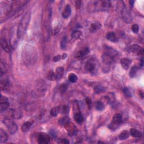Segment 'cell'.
I'll return each instance as SVG.
<instances>
[{"label": "cell", "mask_w": 144, "mask_h": 144, "mask_svg": "<svg viewBox=\"0 0 144 144\" xmlns=\"http://www.w3.org/2000/svg\"><path fill=\"white\" fill-rule=\"evenodd\" d=\"M22 60L24 64L29 66L37 62L38 54L37 49L33 45H26L22 50Z\"/></svg>", "instance_id": "1"}, {"label": "cell", "mask_w": 144, "mask_h": 144, "mask_svg": "<svg viewBox=\"0 0 144 144\" xmlns=\"http://www.w3.org/2000/svg\"><path fill=\"white\" fill-rule=\"evenodd\" d=\"M47 90L46 82L42 79H38L35 82L32 95L35 98H41L46 95Z\"/></svg>", "instance_id": "2"}, {"label": "cell", "mask_w": 144, "mask_h": 144, "mask_svg": "<svg viewBox=\"0 0 144 144\" xmlns=\"http://www.w3.org/2000/svg\"><path fill=\"white\" fill-rule=\"evenodd\" d=\"M31 14L29 11L26 12L21 19L17 30V38H20L25 34L29 24Z\"/></svg>", "instance_id": "3"}, {"label": "cell", "mask_w": 144, "mask_h": 144, "mask_svg": "<svg viewBox=\"0 0 144 144\" xmlns=\"http://www.w3.org/2000/svg\"><path fill=\"white\" fill-rule=\"evenodd\" d=\"M85 68L87 72L91 74H95L97 71V64L96 61L94 59L89 60L86 63Z\"/></svg>", "instance_id": "4"}, {"label": "cell", "mask_w": 144, "mask_h": 144, "mask_svg": "<svg viewBox=\"0 0 144 144\" xmlns=\"http://www.w3.org/2000/svg\"><path fill=\"white\" fill-rule=\"evenodd\" d=\"M3 123L5 124L8 132L11 134H14L17 130V126L15 122L10 118H6L3 120Z\"/></svg>", "instance_id": "5"}, {"label": "cell", "mask_w": 144, "mask_h": 144, "mask_svg": "<svg viewBox=\"0 0 144 144\" xmlns=\"http://www.w3.org/2000/svg\"><path fill=\"white\" fill-rule=\"evenodd\" d=\"M94 5H95L96 9L100 11H108L111 6V2L109 1H101L94 2Z\"/></svg>", "instance_id": "6"}, {"label": "cell", "mask_w": 144, "mask_h": 144, "mask_svg": "<svg viewBox=\"0 0 144 144\" xmlns=\"http://www.w3.org/2000/svg\"><path fill=\"white\" fill-rule=\"evenodd\" d=\"M103 63L106 65H110L114 60V55L112 52H106L103 54L101 56Z\"/></svg>", "instance_id": "7"}, {"label": "cell", "mask_w": 144, "mask_h": 144, "mask_svg": "<svg viewBox=\"0 0 144 144\" xmlns=\"http://www.w3.org/2000/svg\"><path fill=\"white\" fill-rule=\"evenodd\" d=\"M12 10V4L9 5L8 3H4L3 5H2V2L0 5V12H1V16L2 17V15H8V14H11Z\"/></svg>", "instance_id": "8"}, {"label": "cell", "mask_w": 144, "mask_h": 144, "mask_svg": "<svg viewBox=\"0 0 144 144\" xmlns=\"http://www.w3.org/2000/svg\"><path fill=\"white\" fill-rule=\"evenodd\" d=\"M121 16L126 23L129 24L132 21V17L125 6L122 8L121 10Z\"/></svg>", "instance_id": "9"}, {"label": "cell", "mask_w": 144, "mask_h": 144, "mask_svg": "<svg viewBox=\"0 0 144 144\" xmlns=\"http://www.w3.org/2000/svg\"><path fill=\"white\" fill-rule=\"evenodd\" d=\"M10 106V103L8 101V99L1 95V99H0V111L1 113L6 110Z\"/></svg>", "instance_id": "10"}, {"label": "cell", "mask_w": 144, "mask_h": 144, "mask_svg": "<svg viewBox=\"0 0 144 144\" xmlns=\"http://www.w3.org/2000/svg\"><path fill=\"white\" fill-rule=\"evenodd\" d=\"M50 141V137L48 134L40 133L38 136V142L40 144H47Z\"/></svg>", "instance_id": "11"}, {"label": "cell", "mask_w": 144, "mask_h": 144, "mask_svg": "<svg viewBox=\"0 0 144 144\" xmlns=\"http://www.w3.org/2000/svg\"><path fill=\"white\" fill-rule=\"evenodd\" d=\"M130 51L135 55H141L143 54V49L137 44H133L130 47Z\"/></svg>", "instance_id": "12"}, {"label": "cell", "mask_w": 144, "mask_h": 144, "mask_svg": "<svg viewBox=\"0 0 144 144\" xmlns=\"http://www.w3.org/2000/svg\"><path fill=\"white\" fill-rule=\"evenodd\" d=\"M64 127L67 131L68 133L71 136H74V135H75L77 133V129L76 127V126L73 123H72L71 122L67 125H65L64 126Z\"/></svg>", "instance_id": "13"}, {"label": "cell", "mask_w": 144, "mask_h": 144, "mask_svg": "<svg viewBox=\"0 0 144 144\" xmlns=\"http://www.w3.org/2000/svg\"><path fill=\"white\" fill-rule=\"evenodd\" d=\"M1 45L2 49L5 52L9 53L11 51V46L9 45L5 37H1Z\"/></svg>", "instance_id": "14"}, {"label": "cell", "mask_w": 144, "mask_h": 144, "mask_svg": "<svg viewBox=\"0 0 144 144\" xmlns=\"http://www.w3.org/2000/svg\"><path fill=\"white\" fill-rule=\"evenodd\" d=\"M33 123H34V122L33 120L25 122V123L22 125V126H21V131L23 132H28V131L30 129V128H31Z\"/></svg>", "instance_id": "15"}, {"label": "cell", "mask_w": 144, "mask_h": 144, "mask_svg": "<svg viewBox=\"0 0 144 144\" xmlns=\"http://www.w3.org/2000/svg\"><path fill=\"white\" fill-rule=\"evenodd\" d=\"M89 52V49H88V48L87 47L83 48V49H82V50H81L80 51H79L77 52L76 55V58L78 59H82V58H83L84 56H85L86 55L88 54Z\"/></svg>", "instance_id": "16"}, {"label": "cell", "mask_w": 144, "mask_h": 144, "mask_svg": "<svg viewBox=\"0 0 144 144\" xmlns=\"http://www.w3.org/2000/svg\"><path fill=\"white\" fill-rule=\"evenodd\" d=\"M131 63L132 61L128 58H123L120 60V64L122 66L125 70H127L129 68Z\"/></svg>", "instance_id": "17"}, {"label": "cell", "mask_w": 144, "mask_h": 144, "mask_svg": "<svg viewBox=\"0 0 144 144\" xmlns=\"http://www.w3.org/2000/svg\"><path fill=\"white\" fill-rule=\"evenodd\" d=\"M72 12L71 7L69 5H67L64 8V10L62 12V16L64 19H67L71 15Z\"/></svg>", "instance_id": "18"}, {"label": "cell", "mask_w": 144, "mask_h": 144, "mask_svg": "<svg viewBox=\"0 0 144 144\" xmlns=\"http://www.w3.org/2000/svg\"><path fill=\"white\" fill-rule=\"evenodd\" d=\"M101 27V24L99 22H95L91 25L90 28V31L91 33L96 32Z\"/></svg>", "instance_id": "19"}, {"label": "cell", "mask_w": 144, "mask_h": 144, "mask_svg": "<svg viewBox=\"0 0 144 144\" xmlns=\"http://www.w3.org/2000/svg\"><path fill=\"white\" fill-rule=\"evenodd\" d=\"M122 122V117L120 114H115L113 118V123L114 124L118 126Z\"/></svg>", "instance_id": "20"}, {"label": "cell", "mask_w": 144, "mask_h": 144, "mask_svg": "<svg viewBox=\"0 0 144 144\" xmlns=\"http://www.w3.org/2000/svg\"><path fill=\"white\" fill-rule=\"evenodd\" d=\"M64 72V69L62 67L57 68L56 69V80H60L62 78Z\"/></svg>", "instance_id": "21"}, {"label": "cell", "mask_w": 144, "mask_h": 144, "mask_svg": "<svg viewBox=\"0 0 144 144\" xmlns=\"http://www.w3.org/2000/svg\"><path fill=\"white\" fill-rule=\"evenodd\" d=\"M10 86V82L7 78H3L1 80V89L2 90H7Z\"/></svg>", "instance_id": "22"}, {"label": "cell", "mask_w": 144, "mask_h": 144, "mask_svg": "<svg viewBox=\"0 0 144 144\" xmlns=\"http://www.w3.org/2000/svg\"><path fill=\"white\" fill-rule=\"evenodd\" d=\"M22 113L20 110L14 109L12 110L11 112V117L14 119H20L22 117Z\"/></svg>", "instance_id": "23"}, {"label": "cell", "mask_w": 144, "mask_h": 144, "mask_svg": "<svg viewBox=\"0 0 144 144\" xmlns=\"http://www.w3.org/2000/svg\"><path fill=\"white\" fill-rule=\"evenodd\" d=\"M8 139L7 133L2 129H0V143H5Z\"/></svg>", "instance_id": "24"}, {"label": "cell", "mask_w": 144, "mask_h": 144, "mask_svg": "<svg viewBox=\"0 0 144 144\" xmlns=\"http://www.w3.org/2000/svg\"><path fill=\"white\" fill-rule=\"evenodd\" d=\"M74 119H75V120L78 124H82L83 122L84 118L80 112L74 114Z\"/></svg>", "instance_id": "25"}, {"label": "cell", "mask_w": 144, "mask_h": 144, "mask_svg": "<svg viewBox=\"0 0 144 144\" xmlns=\"http://www.w3.org/2000/svg\"><path fill=\"white\" fill-rule=\"evenodd\" d=\"M130 133H131V135L132 137H135V138L140 137L142 136V133L136 129H134V128L131 129H130Z\"/></svg>", "instance_id": "26"}, {"label": "cell", "mask_w": 144, "mask_h": 144, "mask_svg": "<svg viewBox=\"0 0 144 144\" xmlns=\"http://www.w3.org/2000/svg\"><path fill=\"white\" fill-rule=\"evenodd\" d=\"M106 38L109 41L112 42H115L117 41L116 35L114 32H109L106 34Z\"/></svg>", "instance_id": "27"}, {"label": "cell", "mask_w": 144, "mask_h": 144, "mask_svg": "<svg viewBox=\"0 0 144 144\" xmlns=\"http://www.w3.org/2000/svg\"><path fill=\"white\" fill-rule=\"evenodd\" d=\"M82 35V32L80 31V30H74V31L72 33L71 36L72 38L74 40H78V39H79Z\"/></svg>", "instance_id": "28"}, {"label": "cell", "mask_w": 144, "mask_h": 144, "mask_svg": "<svg viewBox=\"0 0 144 144\" xmlns=\"http://www.w3.org/2000/svg\"><path fill=\"white\" fill-rule=\"evenodd\" d=\"M71 122V119H70L68 117H63V118H60L59 121V123L62 126H64V127L65 125H67V124L70 123Z\"/></svg>", "instance_id": "29"}, {"label": "cell", "mask_w": 144, "mask_h": 144, "mask_svg": "<svg viewBox=\"0 0 144 144\" xmlns=\"http://www.w3.org/2000/svg\"><path fill=\"white\" fill-rule=\"evenodd\" d=\"M129 132L127 131L124 130L120 133L119 137L120 140H127L129 137Z\"/></svg>", "instance_id": "30"}, {"label": "cell", "mask_w": 144, "mask_h": 144, "mask_svg": "<svg viewBox=\"0 0 144 144\" xmlns=\"http://www.w3.org/2000/svg\"><path fill=\"white\" fill-rule=\"evenodd\" d=\"M60 112V108L59 106H55L52 108L51 109V110L50 111V114L53 117H56L57 116L58 114Z\"/></svg>", "instance_id": "31"}, {"label": "cell", "mask_w": 144, "mask_h": 144, "mask_svg": "<svg viewBox=\"0 0 144 144\" xmlns=\"http://www.w3.org/2000/svg\"><path fill=\"white\" fill-rule=\"evenodd\" d=\"M73 108L74 114H76V113H80L81 112L79 104H78V103L77 101H75L73 102Z\"/></svg>", "instance_id": "32"}, {"label": "cell", "mask_w": 144, "mask_h": 144, "mask_svg": "<svg viewBox=\"0 0 144 144\" xmlns=\"http://www.w3.org/2000/svg\"><path fill=\"white\" fill-rule=\"evenodd\" d=\"M138 68L136 66H133L129 71V76L133 78L136 76Z\"/></svg>", "instance_id": "33"}, {"label": "cell", "mask_w": 144, "mask_h": 144, "mask_svg": "<svg viewBox=\"0 0 144 144\" xmlns=\"http://www.w3.org/2000/svg\"><path fill=\"white\" fill-rule=\"evenodd\" d=\"M47 78L50 81L56 80V74L52 71H50V72H49V73H48V74H47Z\"/></svg>", "instance_id": "34"}, {"label": "cell", "mask_w": 144, "mask_h": 144, "mask_svg": "<svg viewBox=\"0 0 144 144\" xmlns=\"http://www.w3.org/2000/svg\"><path fill=\"white\" fill-rule=\"evenodd\" d=\"M67 42H68V40L66 36H64L63 38L62 41H61L60 42V47L61 49L64 50L66 49L67 45Z\"/></svg>", "instance_id": "35"}, {"label": "cell", "mask_w": 144, "mask_h": 144, "mask_svg": "<svg viewBox=\"0 0 144 144\" xmlns=\"http://www.w3.org/2000/svg\"><path fill=\"white\" fill-rule=\"evenodd\" d=\"M105 108V104L101 101H99L96 103V109L97 110H103Z\"/></svg>", "instance_id": "36"}, {"label": "cell", "mask_w": 144, "mask_h": 144, "mask_svg": "<svg viewBox=\"0 0 144 144\" xmlns=\"http://www.w3.org/2000/svg\"><path fill=\"white\" fill-rule=\"evenodd\" d=\"M68 79L69 81L72 83H76L78 81V77L74 73H70L68 76Z\"/></svg>", "instance_id": "37"}, {"label": "cell", "mask_w": 144, "mask_h": 144, "mask_svg": "<svg viewBox=\"0 0 144 144\" xmlns=\"http://www.w3.org/2000/svg\"><path fill=\"white\" fill-rule=\"evenodd\" d=\"M0 67H1V72H0V76L1 77H2L3 75H5L6 73L7 72V69L5 67V65L3 64L2 62L1 63V65H0Z\"/></svg>", "instance_id": "38"}, {"label": "cell", "mask_w": 144, "mask_h": 144, "mask_svg": "<svg viewBox=\"0 0 144 144\" xmlns=\"http://www.w3.org/2000/svg\"><path fill=\"white\" fill-rule=\"evenodd\" d=\"M68 86L66 84H62L59 87V91L62 94H64L67 92L68 90Z\"/></svg>", "instance_id": "39"}, {"label": "cell", "mask_w": 144, "mask_h": 144, "mask_svg": "<svg viewBox=\"0 0 144 144\" xmlns=\"http://www.w3.org/2000/svg\"><path fill=\"white\" fill-rule=\"evenodd\" d=\"M94 90L96 93L99 94V93L104 92V91H105V87H103L102 86H97L94 89Z\"/></svg>", "instance_id": "40"}, {"label": "cell", "mask_w": 144, "mask_h": 144, "mask_svg": "<svg viewBox=\"0 0 144 144\" xmlns=\"http://www.w3.org/2000/svg\"><path fill=\"white\" fill-rule=\"evenodd\" d=\"M123 93H124V94L125 95V96H126V97H131L132 96L131 93L130 92L129 90L127 88H126V87H125V88L123 89Z\"/></svg>", "instance_id": "41"}, {"label": "cell", "mask_w": 144, "mask_h": 144, "mask_svg": "<svg viewBox=\"0 0 144 144\" xmlns=\"http://www.w3.org/2000/svg\"><path fill=\"white\" fill-rule=\"evenodd\" d=\"M132 30L134 33H138L139 31V27L136 24H134L132 26Z\"/></svg>", "instance_id": "42"}, {"label": "cell", "mask_w": 144, "mask_h": 144, "mask_svg": "<svg viewBox=\"0 0 144 144\" xmlns=\"http://www.w3.org/2000/svg\"><path fill=\"white\" fill-rule=\"evenodd\" d=\"M58 142L60 143H63V144H68L69 143V141L66 139H59L58 141Z\"/></svg>", "instance_id": "43"}, {"label": "cell", "mask_w": 144, "mask_h": 144, "mask_svg": "<svg viewBox=\"0 0 144 144\" xmlns=\"http://www.w3.org/2000/svg\"><path fill=\"white\" fill-rule=\"evenodd\" d=\"M86 103H87V105H88L89 107L91 106V104H92V100H91V99L89 97H87L86 99Z\"/></svg>", "instance_id": "44"}, {"label": "cell", "mask_w": 144, "mask_h": 144, "mask_svg": "<svg viewBox=\"0 0 144 144\" xmlns=\"http://www.w3.org/2000/svg\"><path fill=\"white\" fill-rule=\"evenodd\" d=\"M61 59H62V56H61L60 55H57V56H54L53 58V61L54 62H58L61 60Z\"/></svg>", "instance_id": "45"}, {"label": "cell", "mask_w": 144, "mask_h": 144, "mask_svg": "<svg viewBox=\"0 0 144 144\" xmlns=\"http://www.w3.org/2000/svg\"><path fill=\"white\" fill-rule=\"evenodd\" d=\"M67 55L66 54H64L63 55V56H62V59H66V58H67Z\"/></svg>", "instance_id": "46"}, {"label": "cell", "mask_w": 144, "mask_h": 144, "mask_svg": "<svg viewBox=\"0 0 144 144\" xmlns=\"http://www.w3.org/2000/svg\"><path fill=\"white\" fill-rule=\"evenodd\" d=\"M134 2V1H129V3H130L131 5V6H133V5Z\"/></svg>", "instance_id": "47"}]
</instances>
